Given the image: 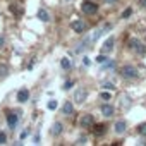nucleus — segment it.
<instances>
[{"instance_id": "5", "label": "nucleus", "mask_w": 146, "mask_h": 146, "mask_svg": "<svg viewBox=\"0 0 146 146\" xmlns=\"http://www.w3.org/2000/svg\"><path fill=\"white\" fill-rule=\"evenodd\" d=\"M110 29H112V24H110V23H105V24H103V28H100L98 31H95V33H93V36H91V41H96L100 36H103V35H105L107 31H110Z\"/></svg>"}, {"instance_id": "17", "label": "nucleus", "mask_w": 146, "mask_h": 146, "mask_svg": "<svg viewBox=\"0 0 146 146\" xmlns=\"http://www.w3.org/2000/svg\"><path fill=\"white\" fill-rule=\"evenodd\" d=\"M102 69H103V70H113V69H115V62H113V60H107V62L102 65Z\"/></svg>"}, {"instance_id": "38", "label": "nucleus", "mask_w": 146, "mask_h": 146, "mask_svg": "<svg viewBox=\"0 0 146 146\" xmlns=\"http://www.w3.org/2000/svg\"><path fill=\"white\" fill-rule=\"evenodd\" d=\"M113 146H117V144H113Z\"/></svg>"}, {"instance_id": "15", "label": "nucleus", "mask_w": 146, "mask_h": 146, "mask_svg": "<svg viewBox=\"0 0 146 146\" xmlns=\"http://www.w3.org/2000/svg\"><path fill=\"white\" fill-rule=\"evenodd\" d=\"M60 65H62L64 70H70V69H72V62H70L67 57H64V58L60 60Z\"/></svg>"}, {"instance_id": "25", "label": "nucleus", "mask_w": 146, "mask_h": 146, "mask_svg": "<svg viewBox=\"0 0 146 146\" xmlns=\"http://www.w3.org/2000/svg\"><path fill=\"white\" fill-rule=\"evenodd\" d=\"M137 131H139V134H141V136H146V122H144V124H141Z\"/></svg>"}, {"instance_id": "29", "label": "nucleus", "mask_w": 146, "mask_h": 146, "mask_svg": "<svg viewBox=\"0 0 146 146\" xmlns=\"http://www.w3.org/2000/svg\"><path fill=\"white\" fill-rule=\"evenodd\" d=\"M4 46H5V38L0 36V48H4Z\"/></svg>"}, {"instance_id": "7", "label": "nucleus", "mask_w": 146, "mask_h": 146, "mask_svg": "<svg viewBox=\"0 0 146 146\" xmlns=\"http://www.w3.org/2000/svg\"><path fill=\"white\" fill-rule=\"evenodd\" d=\"M86 98H88V91H86V90H78V91L74 93V102H76L78 105L84 103Z\"/></svg>"}, {"instance_id": "32", "label": "nucleus", "mask_w": 146, "mask_h": 146, "mask_svg": "<svg viewBox=\"0 0 146 146\" xmlns=\"http://www.w3.org/2000/svg\"><path fill=\"white\" fill-rule=\"evenodd\" d=\"M83 64H84V65H90L91 62H90V58H88V57H84V58H83Z\"/></svg>"}, {"instance_id": "37", "label": "nucleus", "mask_w": 146, "mask_h": 146, "mask_svg": "<svg viewBox=\"0 0 146 146\" xmlns=\"http://www.w3.org/2000/svg\"><path fill=\"white\" fill-rule=\"evenodd\" d=\"M64 2H70V0H64Z\"/></svg>"}, {"instance_id": "11", "label": "nucleus", "mask_w": 146, "mask_h": 146, "mask_svg": "<svg viewBox=\"0 0 146 146\" xmlns=\"http://www.w3.org/2000/svg\"><path fill=\"white\" fill-rule=\"evenodd\" d=\"M28 100H29V91H28L26 88L19 90V91H17V102H19V103H26Z\"/></svg>"}, {"instance_id": "33", "label": "nucleus", "mask_w": 146, "mask_h": 146, "mask_svg": "<svg viewBox=\"0 0 146 146\" xmlns=\"http://www.w3.org/2000/svg\"><path fill=\"white\" fill-rule=\"evenodd\" d=\"M103 2H105V4H117L119 0H103Z\"/></svg>"}, {"instance_id": "36", "label": "nucleus", "mask_w": 146, "mask_h": 146, "mask_svg": "<svg viewBox=\"0 0 146 146\" xmlns=\"http://www.w3.org/2000/svg\"><path fill=\"white\" fill-rule=\"evenodd\" d=\"M137 146H146V144L144 143H137Z\"/></svg>"}, {"instance_id": "16", "label": "nucleus", "mask_w": 146, "mask_h": 146, "mask_svg": "<svg viewBox=\"0 0 146 146\" xmlns=\"http://www.w3.org/2000/svg\"><path fill=\"white\" fill-rule=\"evenodd\" d=\"M38 17H40L43 23H48V21H50V16H48V12H46L45 9H40V11H38Z\"/></svg>"}, {"instance_id": "10", "label": "nucleus", "mask_w": 146, "mask_h": 146, "mask_svg": "<svg viewBox=\"0 0 146 146\" xmlns=\"http://www.w3.org/2000/svg\"><path fill=\"white\" fill-rule=\"evenodd\" d=\"M70 28L74 29L76 33H84V31H86V24H84L83 21H72V23H70Z\"/></svg>"}, {"instance_id": "30", "label": "nucleus", "mask_w": 146, "mask_h": 146, "mask_svg": "<svg viewBox=\"0 0 146 146\" xmlns=\"http://www.w3.org/2000/svg\"><path fill=\"white\" fill-rule=\"evenodd\" d=\"M26 136H28V129H24V131L21 132V141H23V139H26Z\"/></svg>"}, {"instance_id": "22", "label": "nucleus", "mask_w": 146, "mask_h": 146, "mask_svg": "<svg viewBox=\"0 0 146 146\" xmlns=\"http://www.w3.org/2000/svg\"><path fill=\"white\" fill-rule=\"evenodd\" d=\"M5 143H7V134L4 131H0V146H4Z\"/></svg>"}, {"instance_id": "34", "label": "nucleus", "mask_w": 146, "mask_h": 146, "mask_svg": "<svg viewBox=\"0 0 146 146\" xmlns=\"http://www.w3.org/2000/svg\"><path fill=\"white\" fill-rule=\"evenodd\" d=\"M14 146H23V143H21V141H16V143H14Z\"/></svg>"}, {"instance_id": "8", "label": "nucleus", "mask_w": 146, "mask_h": 146, "mask_svg": "<svg viewBox=\"0 0 146 146\" xmlns=\"http://www.w3.org/2000/svg\"><path fill=\"white\" fill-rule=\"evenodd\" d=\"M79 124H81V127H91V125L95 124V119H93V115L86 113V115H83V117L79 119Z\"/></svg>"}, {"instance_id": "12", "label": "nucleus", "mask_w": 146, "mask_h": 146, "mask_svg": "<svg viewBox=\"0 0 146 146\" xmlns=\"http://www.w3.org/2000/svg\"><path fill=\"white\" fill-rule=\"evenodd\" d=\"M125 129H127V122H125V120H117V122H115V132H117V134L125 132Z\"/></svg>"}, {"instance_id": "27", "label": "nucleus", "mask_w": 146, "mask_h": 146, "mask_svg": "<svg viewBox=\"0 0 146 146\" xmlns=\"http://www.w3.org/2000/svg\"><path fill=\"white\" fill-rule=\"evenodd\" d=\"M72 86H74V83H72V81H65V84H64V90H70Z\"/></svg>"}, {"instance_id": "24", "label": "nucleus", "mask_w": 146, "mask_h": 146, "mask_svg": "<svg viewBox=\"0 0 146 146\" xmlns=\"http://www.w3.org/2000/svg\"><path fill=\"white\" fill-rule=\"evenodd\" d=\"M103 132H105V125H102V124H100V125H96V129H95V134H96V136H102Z\"/></svg>"}, {"instance_id": "1", "label": "nucleus", "mask_w": 146, "mask_h": 146, "mask_svg": "<svg viewBox=\"0 0 146 146\" xmlns=\"http://www.w3.org/2000/svg\"><path fill=\"white\" fill-rule=\"evenodd\" d=\"M129 48H131L134 53H137V55H144V53H146V45H144L139 38H131V40H129Z\"/></svg>"}, {"instance_id": "9", "label": "nucleus", "mask_w": 146, "mask_h": 146, "mask_svg": "<svg viewBox=\"0 0 146 146\" xmlns=\"http://www.w3.org/2000/svg\"><path fill=\"white\" fill-rule=\"evenodd\" d=\"M100 110H102V115H103V117H112V115L115 113V108H113L110 103L102 105V108H100Z\"/></svg>"}, {"instance_id": "13", "label": "nucleus", "mask_w": 146, "mask_h": 146, "mask_svg": "<svg viewBox=\"0 0 146 146\" xmlns=\"http://www.w3.org/2000/svg\"><path fill=\"white\" fill-rule=\"evenodd\" d=\"M72 112H74V105H72L70 102H65V103L62 105V113H64V115H70Z\"/></svg>"}, {"instance_id": "20", "label": "nucleus", "mask_w": 146, "mask_h": 146, "mask_svg": "<svg viewBox=\"0 0 146 146\" xmlns=\"http://www.w3.org/2000/svg\"><path fill=\"white\" fill-rule=\"evenodd\" d=\"M131 16H132V9H131V7H127V9L122 12V19H129Z\"/></svg>"}, {"instance_id": "18", "label": "nucleus", "mask_w": 146, "mask_h": 146, "mask_svg": "<svg viewBox=\"0 0 146 146\" xmlns=\"http://www.w3.org/2000/svg\"><path fill=\"white\" fill-rule=\"evenodd\" d=\"M9 9H11V12H14V14H17V16H21V14H23V9H21L17 4H11V7H9Z\"/></svg>"}, {"instance_id": "6", "label": "nucleus", "mask_w": 146, "mask_h": 146, "mask_svg": "<svg viewBox=\"0 0 146 146\" xmlns=\"http://www.w3.org/2000/svg\"><path fill=\"white\" fill-rule=\"evenodd\" d=\"M113 46H115V38L110 36V38H107V40L103 41V45H102V52H103V53H110V52L113 50Z\"/></svg>"}, {"instance_id": "35", "label": "nucleus", "mask_w": 146, "mask_h": 146, "mask_svg": "<svg viewBox=\"0 0 146 146\" xmlns=\"http://www.w3.org/2000/svg\"><path fill=\"white\" fill-rule=\"evenodd\" d=\"M141 5H143V7H146V0H141Z\"/></svg>"}, {"instance_id": "4", "label": "nucleus", "mask_w": 146, "mask_h": 146, "mask_svg": "<svg viewBox=\"0 0 146 146\" xmlns=\"http://www.w3.org/2000/svg\"><path fill=\"white\" fill-rule=\"evenodd\" d=\"M19 124V113H14V112H7V125L11 129H16Z\"/></svg>"}, {"instance_id": "19", "label": "nucleus", "mask_w": 146, "mask_h": 146, "mask_svg": "<svg viewBox=\"0 0 146 146\" xmlns=\"http://www.w3.org/2000/svg\"><path fill=\"white\" fill-rule=\"evenodd\" d=\"M100 98H102L103 102H110L112 95H110V91H102V93H100Z\"/></svg>"}, {"instance_id": "23", "label": "nucleus", "mask_w": 146, "mask_h": 146, "mask_svg": "<svg viewBox=\"0 0 146 146\" xmlns=\"http://www.w3.org/2000/svg\"><path fill=\"white\" fill-rule=\"evenodd\" d=\"M9 74V70H7V65H0V78H5Z\"/></svg>"}, {"instance_id": "26", "label": "nucleus", "mask_w": 146, "mask_h": 146, "mask_svg": "<svg viewBox=\"0 0 146 146\" xmlns=\"http://www.w3.org/2000/svg\"><path fill=\"white\" fill-rule=\"evenodd\" d=\"M96 62L105 64V62H107V55H100V57H96Z\"/></svg>"}, {"instance_id": "3", "label": "nucleus", "mask_w": 146, "mask_h": 146, "mask_svg": "<svg viewBox=\"0 0 146 146\" xmlns=\"http://www.w3.org/2000/svg\"><path fill=\"white\" fill-rule=\"evenodd\" d=\"M81 12L88 14V16H93V14L98 12V5L95 2H91V0H84V2L81 4Z\"/></svg>"}, {"instance_id": "14", "label": "nucleus", "mask_w": 146, "mask_h": 146, "mask_svg": "<svg viewBox=\"0 0 146 146\" xmlns=\"http://www.w3.org/2000/svg\"><path fill=\"white\" fill-rule=\"evenodd\" d=\"M62 131H64L62 122H55V124L52 125V134H53V136H60V134H62Z\"/></svg>"}, {"instance_id": "31", "label": "nucleus", "mask_w": 146, "mask_h": 146, "mask_svg": "<svg viewBox=\"0 0 146 146\" xmlns=\"http://www.w3.org/2000/svg\"><path fill=\"white\" fill-rule=\"evenodd\" d=\"M33 139H35V143H40V139H41V137H40V132H36V134H35V137H33Z\"/></svg>"}, {"instance_id": "2", "label": "nucleus", "mask_w": 146, "mask_h": 146, "mask_svg": "<svg viewBox=\"0 0 146 146\" xmlns=\"http://www.w3.org/2000/svg\"><path fill=\"white\" fill-rule=\"evenodd\" d=\"M120 76H122L124 79H137L139 72H137V69H136L134 65H124V67L120 69Z\"/></svg>"}, {"instance_id": "28", "label": "nucleus", "mask_w": 146, "mask_h": 146, "mask_svg": "<svg viewBox=\"0 0 146 146\" xmlns=\"http://www.w3.org/2000/svg\"><path fill=\"white\" fill-rule=\"evenodd\" d=\"M103 88H105V90H115V86L110 84V83H103Z\"/></svg>"}, {"instance_id": "21", "label": "nucleus", "mask_w": 146, "mask_h": 146, "mask_svg": "<svg viewBox=\"0 0 146 146\" xmlns=\"http://www.w3.org/2000/svg\"><path fill=\"white\" fill-rule=\"evenodd\" d=\"M46 107H48V110H55V108L58 107V103H57V100H50V102L46 103Z\"/></svg>"}]
</instances>
